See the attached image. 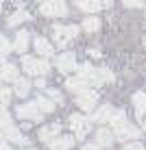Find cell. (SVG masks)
Here are the masks:
<instances>
[{
    "label": "cell",
    "mask_w": 146,
    "mask_h": 150,
    "mask_svg": "<svg viewBox=\"0 0 146 150\" xmlns=\"http://www.w3.org/2000/svg\"><path fill=\"white\" fill-rule=\"evenodd\" d=\"M111 126H113V131H116L118 139H137L140 137V128H135L127 122L124 111H116L111 115Z\"/></svg>",
    "instance_id": "1"
},
{
    "label": "cell",
    "mask_w": 146,
    "mask_h": 150,
    "mask_svg": "<svg viewBox=\"0 0 146 150\" xmlns=\"http://www.w3.org/2000/svg\"><path fill=\"white\" fill-rule=\"evenodd\" d=\"M22 68L31 76H44V74H48L50 65H48V61H44V59H35V57L24 54L22 57Z\"/></svg>",
    "instance_id": "2"
},
{
    "label": "cell",
    "mask_w": 146,
    "mask_h": 150,
    "mask_svg": "<svg viewBox=\"0 0 146 150\" xmlns=\"http://www.w3.org/2000/svg\"><path fill=\"white\" fill-rule=\"evenodd\" d=\"M76 35H79V26H61V24L53 26V37H55V44L59 48H66Z\"/></svg>",
    "instance_id": "3"
},
{
    "label": "cell",
    "mask_w": 146,
    "mask_h": 150,
    "mask_svg": "<svg viewBox=\"0 0 146 150\" xmlns=\"http://www.w3.org/2000/svg\"><path fill=\"white\" fill-rule=\"evenodd\" d=\"M41 15H46V18H63L68 13V7L63 0H44L39 7Z\"/></svg>",
    "instance_id": "4"
},
{
    "label": "cell",
    "mask_w": 146,
    "mask_h": 150,
    "mask_svg": "<svg viewBox=\"0 0 146 150\" xmlns=\"http://www.w3.org/2000/svg\"><path fill=\"white\" fill-rule=\"evenodd\" d=\"M81 79H85V83L90 87H96V85H103V83H109V81H113V74L109 72L107 68H100V70H90L85 76H81Z\"/></svg>",
    "instance_id": "5"
},
{
    "label": "cell",
    "mask_w": 146,
    "mask_h": 150,
    "mask_svg": "<svg viewBox=\"0 0 146 150\" xmlns=\"http://www.w3.org/2000/svg\"><path fill=\"white\" fill-rule=\"evenodd\" d=\"M70 128L74 131V135L76 139H83L90 133V128H92V122L87 120V117H83L79 115V113H74V115H70Z\"/></svg>",
    "instance_id": "6"
},
{
    "label": "cell",
    "mask_w": 146,
    "mask_h": 150,
    "mask_svg": "<svg viewBox=\"0 0 146 150\" xmlns=\"http://www.w3.org/2000/svg\"><path fill=\"white\" fill-rule=\"evenodd\" d=\"M18 117H22V120H35V122H39L41 120V115L44 113L39 111V107H37V102H26V105H20L18 107Z\"/></svg>",
    "instance_id": "7"
},
{
    "label": "cell",
    "mask_w": 146,
    "mask_h": 150,
    "mask_svg": "<svg viewBox=\"0 0 146 150\" xmlns=\"http://www.w3.org/2000/svg\"><path fill=\"white\" fill-rule=\"evenodd\" d=\"M98 102V94L94 89H83L79 96H76V105L81 107L83 111H92Z\"/></svg>",
    "instance_id": "8"
},
{
    "label": "cell",
    "mask_w": 146,
    "mask_h": 150,
    "mask_svg": "<svg viewBox=\"0 0 146 150\" xmlns=\"http://www.w3.org/2000/svg\"><path fill=\"white\" fill-rule=\"evenodd\" d=\"M57 68H59L61 74H68V72H72L76 68V57L74 52H63L57 57Z\"/></svg>",
    "instance_id": "9"
},
{
    "label": "cell",
    "mask_w": 146,
    "mask_h": 150,
    "mask_svg": "<svg viewBox=\"0 0 146 150\" xmlns=\"http://www.w3.org/2000/svg\"><path fill=\"white\" fill-rule=\"evenodd\" d=\"M2 137L7 139V142H13V144H28V139L24 137L22 133L13 126V124H9V126L2 128Z\"/></svg>",
    "instance_id": "10"
},
{
    "label": "cell",
    "mask_w": 146,
    "mask_h": 150,
    "mask_svg": "<svg viewBox=\"0 0 146 150\" xmlns=\"http://www.w3.org/2000/svg\"><path fill=\"white\" fill-rule=\"evenodd\" d=\"M33 46H35V52H37L39 57H44V59H48V57L55 54L53 44H50V41H46L44 37H37V39L33 41Z\"/></svg>",
    "instance_id": "11"
},
{
    "label": "cell",
    "mask_w": 146,
    "mask_h": 150,
    "mask_svg": "<svg viewBox=\"0 0 146 150\" xmlns=\"http://www.w3.org/2000/svg\"><path fill=\"white\" fill-rule=\"evenodd\" d=\"M20 76H18V68L13 63H2L0 65V81L2 83H15Z\"/></svg>",
    "instance_id": "12"
},
{
    "label": "cell",
    "mask_w": 146,
    "mask_h": 150,
    "mask_svg": "<svg viewBox=\"0 0 146 150\" xmlns=\"http://www.w3.org/2000/svg\"><path fill=\"white\" fill-rule=\"evenodd\" d=\"M59 131H61V124H48V126L39 128V139L46 144H50L53 139L59 137Z\"/></svg>",
    "instance_id": "13"
},
{
    "label": "cell",
    "mask_w": 146,
    "mask_h": 150,
    "mask_svg": "<svg viewBox=\"0 0 146 150\" xmlns=\"http://www.w3.org/2000/svg\"><path fill=\"white\" fill-rule=\"evenodd\" d=\"M76 7L85 13H96L103 7V0H76Z\"/></svg>",
    "instance_id": "14"
},
{
    "label": "cell",
    "mask_w": 146,
    "mask_h": 150,
    "mask_svg": "<svg viewBox=\"0 0 146 150\" xmlns=\"http://www.w3.org/2000/svg\"><path fill=\"white\" fill-rule=\"evenodd\" d=\"M74 146V137H57L50 142V150H70Z\"/></svg>",
    "instance_id": "15"
},
{
    "label": "cell",
    "mask_w": 146,
    "mask_h": 150,
    "mask_svg": "<svg viewBox=\"0 0 146 150\" xmlns=\"http://www.w3.org/2000/svg\"><path fill=\"white\" fill-rule=\"evenodd\" d=\"M96 144H98L100 148L111 146V144H113V135H111V131H107V128H98V131H96Z\"/></svg>",
    "instance_id": "16"
},
{
    "label": "cell",
    "mask_w": 146,
    "mask_h": 150,
    "mask_svg": "<svg viewBox=\"0 0 146 150\" xmlns=\"http://www.w3.org/2000/svg\"><path fill=\"white\" fill-rule=\"evenodd\" d=\"M13 48H15V52H26V48H28V33L26 30H20V33L15 35Z\"/></svg>",
    "instance_id": "17"
},
{
    "label": "cell",
    "mask_w": 146,
    "mask_h": 150,
    "mask_svg": "<svg viewBox=\"0 0 146 150\" xmlns=\"http://www.w3.org/2000/svg\"><path fill=\"white\" fill-rule=\"evenodd\" d=\"M66 87H68L70 91H74V94H81V91H83V89H87L90 85L85 83V79L76 76V79H68V81H66Z\"/></svg>",
    "instance_id": "18"
},
{
    "label": "cell",
    "mask_w": 146,
    "mask_h": 150,
    "mask_svg": "<svg viewBox=\"0 0 146 150\" xmlns=\"http://www.w3.org/2000/svg\"><path fill=\"white\" fill-rule=\"evenodd\" d=\"M111 115H113V107L111 105H103L100 109L94 113V122H107V120H111Z\"/></svg>",
    "instance_id": "19"
},
{
    "label": "cell",
    "mask_w": 146,
    "mask_h": 150,
    "mask_svg": "<svg viewBox=\"0 0 146 150\" xmlns=\"http://www.w3.org/2000/svg\"><path fill=\"white\" fill-rule=\"evenodd\" d=\"M15 96H20V98H26L28 96V91H31V83L28 79H18L15 81Z\"/></svg>",
    "instance_id": "20"
},
{
    "label": "cell",
    "mask_w": 146,
    "mask_h": 150,
    "mask_svg": "<svg viewBox=\"0 0 146 150\" xmlns=\"http://www.w3.org/2000/svg\"><path fill=\"white\" fill-rule=\"evenodd\" d=\"M31 18V15L26 13V11H24V9H20V11H15L13 15H11V18H9L7 20V24H9V26H18V24H22V22H26V20Z\"/></svg>",
    "instance_id": "21"
},
{
    "label": "cell",
    "mask_w": 146,
    "mask_h": 150,
    "mask_svg": "<svg viewBox=\"0 0 146 150\" xmlns=\"http://www.w3.org/2000/svg\"><path fill=\"white\" fill-rule=\"evenodd\" d=\"M35 102H37V107H39L41 113H53V111H55V102L48 100V98H44V96H39Z\"/></svg>",
    "instance_id": "22"
},
{
    "label": "cell",
    "mask_w": 146,
    "mask_h": 150,
    "mask_svg": "<svg viewBox=\"0 0 146 150\" xmlns=\"http://www.w3.org/2000/svg\"><path fill=\"white\" fill-rule=\"evenodd\" d=\"M98 28H100V20H98V18H85V20H83V30H87V33H96Z\"/></svg>",
    "instance_id": "23"
},
{
    "label": "cell",
    "mask_w": 146,
    "mask_h": 150,
    "mask_svg": "<svg viewBox=\"0 0 146 150\" xmlns=\"http://www.w3.org/2000/svg\"><path fill=\"white\" fill-rule=\"evenodd\" d=\"M133 105H135V111L146 109V94H144V91H137V94H133Z\"/></svg>",
    "instance_id": "24"
},
{
    "label": "cell",
    "mask_w": 146,
    "mask_h": 150,
    "mask_svg": "<svg viewBox=\"0 0 146 150\" xmlns=\"http://www.w3.org/2000/svg\"><path fill=\"white\" fill-rule=\"evenodd\" d=\"M9 100H11V89L4 85H0V107L9 105Z\"/></svg>",
    "instance_id": "25"
},
{
    "label": "cell",
    "mask_w": 146,
    "mask_h": 150,
    "mask_svg": "<svg viewBox=\"0 0 146 150\" xmlns=\"http://www.w3.org/2000/svg\"><path fill=\"white\" fill-rule=\"evenodd\" d=\"M9 124H11V113L4 109V107H0V128L9 126Z\"/></svg>",
    "instance_id": "26"
},
{
    "label": "cell",
    "mask_w": 146,
    "mask_h": 150,
    "mask_svg": "<svg viewBox=\"0 0 146 150\" xmlns=\"http://www.w3.org/2000/svg\"><path fill=\"white\" fill-rule=\"evenodd\" d=\"M9 50H11V44H9V39L4 37V35H0V52H4V54H7Z\"/></svg>",
    "instance_id": "27"
},
{
    "label": "cell",
    "mask_w": 146,
    "mask_h": 150,
    "mask_svg": "<svg viewBox=\"0 0 146 150\" xmlns=\"http://www.w3.org/2000/svg\"><path fill=\"white\" fill-rule=\"evenodd\" d=\"M122 150H144V146H142L140 142H131V144H127Z\"/></svg>",
    "instance_id": "28"
},
{
    "label": "cell",
    "mask_w": 146,
    "mask_h": 150,
    "mask_svg": "<svg viewBox=\"0 0 146 150\" xmlns=\"http://www.w3.org/2000/svg\"><path fill=\"white\" fill-rule=\"evenodd\" d=\"M48 96L53 98L55 102H61V100H63V98H61V94H59V91H57V89H50V91H48Z\"/></svg>",
    "instance_id": "29"
},
{
    "label": "cell",
    "mask_w": 146,
    "mask_h": 150,
    "mask_svg": "<svg viewBox=\"0 0 146 150\" xmlns=\"http://www.w3.org/2000/svg\"><path fill=\"white\" fill-rule=\"evenodd\" d=\"M137 120L142 122V126L146 128V109H140V111H137Z\"/></svg>",
    "instance_id": "30"
},
{
    "label": "cell",
    "mask_w": 146,
    "mask_h": 150,
    "mask_svg": "<svg viewBox=\"0 0 146 150\" xmlns=\"http://www.w3.org/2000/svg\"><path fill=\"white\" fill-rule=\"evenodd\" d=\"M127 7H142V0H124Z\"/></svg>",
    "instance_id": "31"
},
{
    "label": "cell",
    "mask_w": 146,
    "mask_h": 150,
    "mask_svg": "<svg viewBox=\"0 0 146 150\" xmlns=\"http://www.w3.org/2000/svg\"><path fill=\"white\" fill-rule=\"evenodd\" d=\"M81 150H100V146H98V144H87V146H83Z\"/></svg>",
    "instance_id": "32"
},
{
    "label": "cell",
    "mask_w": 146,
    "mask_h": 150,
    "mask_svg": "<svg viewBox=\"0 0 146 150\" xmlns=\"http://www.w3.org/2000/svg\"><path fill=\"white\" fill-rule=\"evenodd\" d=\"M35 87H46V81H44V79H41V76H39V79L35 81Z\"/></svg>",
    "instance_id": "33"
},
{
    "label": "cell",
    "mask_w": 146,
    "mask_h": 150,
    "mask_svg": "<svg viewBox=\"0 0 146 150\" xmlns=\"http://www.w3.org/2000/svg\"><path fill=\"white\" fill-rule=\"evenodd\" d=\"M103 7H111V0H103Z\"/></svg>",
    "instance_id": "34"
},
{
    "label": "cell",
    "mask_w": 146,
    "mask_h": 150,
    "mask_svg": "<svg viewBox=\"0 0 146 150\" xmlns=\"http://www.w3.org/2000/svg\"><path fill=\"white\" fill-rule=\"evenodd\" d=\"M4 63V52H0V65Z\"/></svg>",
    "instance_id": "35"
},
{
    "label": "cell",
    "mask_w": 146,
    "mask_h": 150,
    "mask_svg": "<svg viewBox=\"0 0 146 150\" xmlns=\"http://www.w3.org/2000/svg\"><path fill=\"white\" fill-rule=\"evenodd\" d=\"M0 11H2V0H0Z\"/></svg>",
    "instance_id": "36"
},
{
    "label": "cell",
    "mask_w": 146,
    "mask_h": 150,
    "mask_svg": "<svg viewBox=\"0 0 146 150\" xmlns=\"http://www.w3.org/2000/svg\"><path fill=\"white\" fill-rule=\"evenodd\" d=\"M144 44H146V39H144Z\"/></svg>",
    "instance_id": "37"
}]
</instances>
